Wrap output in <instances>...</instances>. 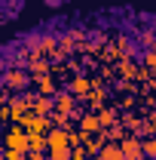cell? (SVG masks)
Masks as SVG:
<instances>
[{"label": "cell", "mask_w": 156, "mask_h": 160, "mask_svg": "<svg viewBox=\"0 0 156 160\" xmlns=\"http://www.w3.org/2000/svg\"><path fill=\"white\" fill-rule=\"evenodd\" d=\"M122 154H126V160H141V148H138L135 142H126L122 145Z\"/></svg>", "instance_id": "cell-1"}, {"label": "cell", "mask_w": 156, "mask_h": 160, "mask_svg": "<svg viewBox=\"0 0 156 160\" xmlns=\"http://www.w3.org/2000/svg\"><path fill=\"white\" fill-rule=\"evenodd\" d=\"M101 160H126V154H122L119 148H104V154H101Z\"/></svg>", "instance_id": "cell-2"}, {"label": "cell", "mask_w": 156, "mask_h": 160, "mask_svg": "<svg viewBox=\"0 0 156 160\" xmlns=\"http://www.w3.org/2000/svg\"><path fill=\"white\" fill-rule=\"evenodd\" d=\"M147 65H150V68L156 71V52H147Z\"/></svg>", "instance_id": "cell-3"}, {"label": "cell", "mask_w": 156, "mask_h": 160, "mask_svg": "<svg viewBox=\"0 0 156 160\" xmlns=\"http://www.w3.org/2000/svg\"><path fill=\"white\" fill-rule=\"evenodd\" d=\"M147 154H156V142H147V148H144Z\"/></svg>", "instance_id": "cell-4"}]
</instances>
